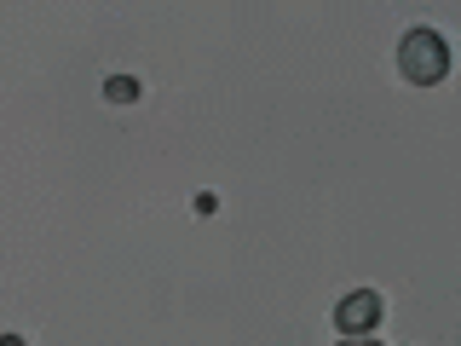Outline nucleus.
<instances>
[{
    "mask_svg": "<svg viewBox=\"0 0 461 346\" xmlns=\"http://www.w3.org/2000/svg\"><path fill=\"white\" fill-rule=\"evenodd\" d=\"M139 93H144L139 76H110L104 81V105H139Z\"/></svg>",
    "mask_w": 461,
    "mask_h": 346,
    "instance_id": "obj_3",
    "label": "nucleus"
},
{
    "mask_svg": "<svg viewBox=\"0 0 461 346\" xmlns=\"http://www.w3.org/2000/svg\"><path fill=\"white\" fill-rule=\"evenodd\" d=\"M450 41L438 35V29H427V23H415L410 35L398 41V76L410 81V86H438V81H450Z\"/></svg>",
    "mask_w": 461,
    "mask_h": 346,
    "instance_id": "obj_1",
    "label": "nucleus"
},
{
    "mask_svg": "<svg viewBox=\"0 0 461 346\" xmlns=\"http://www.w3.org/2000/svg\"><path fill=\"white\" fill-rule=\"evenodd\" d=\"M0 346H23V335H0Z\"/></svg>",
    "mask_w": 461,
    "mask_h": 346,
    "instance_id": "obj_5",
    "label": "nucleus"
},
{
    "mask_svg": "<svg viewBox=\"0 0 461 346\" xmlns=\"http://www.w3.org/2000/svg\"><path fill=\"white\" fill-rule=\"evenodd\" d=\"M381 317H386L381 288H352V295H340V300H335V329H340V341H352V335H375V329H381Z\"/></svg>",
    "mask_w": 461,
    "mask_h": 346,
    "instance_id": "obj_2",
    "label": "nucleus"
},
{
    "mask_svg": "<svg viewBox=\"0 0 461 346\" xmlns=\"http://www.w3.org/2000/svg\"><path fill=\"white\" fill-rule=\"evenodd\" d=\"M335 346H381L375 335H352V341H335Z\"/></svg>",
    "mask_w": 461,
    "mask_h": 346,
    "instance_id": "obj_4",
    "label": "nucleus"
}]
</instances>
